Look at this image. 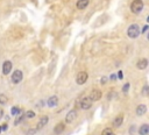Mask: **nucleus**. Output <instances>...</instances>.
<instances>
[{"label": "nucleus", "instance_id": "nucleus-1", "mask_svg": "<svg viewBox=\"0 0 149 135\" xmlns=\"http://www.w3.org/2000/svg\"><path fill=\"white\" fill-rule=\"evenodd\" d=\"M127 35L130 39H136L140 35V27L138 25H130L127 29Z\"/></svg>", "mask_w": 149, "mask_h": 135}, {"label": "nucleus", "instance_id": "nucleus-2", "mask_svg": "<svg viewBox=\"0 0 149 135\" xmlns=\"http://www.w3.org/2000/svg\"><path fill=\"white\" fill-rule=\"evenodd\" d=\"M144 7V4L142 0H134V1L132 3V5H130V11H132L134 14H139L142 12Z\"/></svg>", "mask_w": 149, "mask_h": 135}, {"label": "nucleus", "instance_id": "nucleus-3", "mask_svg": "<svg viewBox=\"0 0 149 135\" xmlns=\"http://www.w3.org/2000/svg\"><path fill=\"white\" fill-rule=\"evenodd\" d=\"M87 78H89L87 72L86 71H81L76 76V82H77L78 85H83V84H85L87 82Z\"/></svg>", "mask_w": 149, "mask_h": 135}, {"label": "nucleus", "instance_id": "nucleus-4", "mask_svg": "<svg viewBox=\"0 0 149 135\" xmlns=\"http://www.w3.org/2000/svg\"><path fill=\"white\" fill-rule=\"evenodd\" d=\"M22 78H23V74H22L21 70H15L13 72V75H12V77H11V79H12V82L14 84H19L22 80Z\"/></svg>", "mask_w": 149, "mask_h": 135}, {"label": "nucleus", "instance_id": "nucleus-5", "mask_svg": "<svg viewBox=\"0 0 149 135\" xmlns=\"http://www.w3.org/2000/svg\"><path fill=\"white\" fill-rule=\"evenodd\" d=\"M92 103H93V101L90 99V97H85V98H83L82 101H81V107H82L83 110H89V108H91Z\"/></svg>", "mask_w": 149, "mask_h": 135}, {"label": "nucleus", "instance_id": "nucleus-6", "mask_svg": "<svg viewBox=\"0 0 149 135\" xmlns=\"http://www.w3.org/2000/svg\"><path fill=\"white\" fill-rule=\"evenodd\" d=\"M77 118V111L76 110H71L68 114H66V116H65V122H68V124H71L72 121H74V119Z\"/></svg>", "mask_w": 149, "mask_h": 135}, {"label": "nucleus", "instance_id": "nucleus-7", "mask_svg": "<svg viewBox=\"0 0 149 135\" xmlns=\"http://www.w3.org/2000/svg\"><path fill=\"white\" fill-rule=\"evenodd\" d=\"M12 62H9V61H6V62H4V64H3V74L4 75H9V72L12 71Z\"/></svg>", "mask_w": 149, "mask_h": 135}, {"label": "nucleus", "instance_id": "nucleus-8", "mask_svg": "<svg viewBox=\"0 0 149 135\" xmlns=\"http://www.w3.org/2000/svg\"><path fill=\"white\" fill-rule=\"evenodd\" d=\"M147 66H148V59L147 58H140L136 63V68L139 70H144Z\"/></svg>", "mask_w": 149, "mask_h": 135}, {"label": "nucleus", "instance_id": "nucleus-9", "mask_svg": "<svg viewBox=\"0 0 149 135\" xmlns=\"http://www.w3.org/2000/svg\"><path fill=\"white\" fill-rule=\"evenodd\" d=\"M101 92L99 91V90H93L92 92H91V94H90V99L92 100V101H98L100 98H101Z\"/></svg>", "mask_w": 149, "mask_h": 135}, {"label": "nucleus", "instance_id": "nucleus-10", "mask_svg": "<svg viewBox=\"0 0 149 135\" xmlns=\"http://www.w3.org/2000/svg\"><path fill=\"white\" fill-rule=\"evenodd\" d=\"M57 104H58V98H57V96H51V97L47 100V105H48L49 107H55Z\"/></svg>", "mask_w": 149, "mask_h": 135}, {"label": "nucleus", "instance_id": "nucleus-11", "mask_svg": "<svg viewBox=\"0 0 149 135\" xmlns=\"http://www.w3.org/2000/svg\"><path fill=\"white\" fill-rule=\"evenodd\" d=\"M48 121H49V118L48 116H42L41 119H40V121H39V124H37V126H36V130L42 129L48 124Z\"/></svg>", "mask_w": 149, "mask_h": 135}, {"label": "nucleus", "instance_id": "nucleus-12", "mask_svg": "<svg viewBox=\"0 0 149 135\" xmlns=\"http://www.w3.org/2000/svg\"><path fill=\"white\" fill-rule=\"evenodd\" d=\"M64 129H65V125L63 122H60V124H57L54 127V133L55 134H61V133L64 132Z\"/></svg>", "mask_w": 149, "mask_h": 135}, {"label": "nucleus", "instance_id": "nucleus-13", "mask_svg": "<svg viewBox=\"0 0 149 135\" xmlns=\"http://www.w3.org/2000/svg\"><path fill=\"white\" fill-rule=\"evenodd\" d=\"M146 112H147V106H146L144 104H141V105H139V106L136 107V114H138L139 116L146 114Z\"/></svg>", "mask_w": 149, "mask_h": 135}, {"label": "nucleus", "instance_id": "nucleus-14", "mask_svg": "<svg viewBox=\"0 0 149 135\" xmlns=\"http://www.w3.org/2000/svg\"><path fill=\"white\" fill-rule=\"evenodd\" d=\"M122 122H123V115L120 114V115H118L115 119H114L113 125H114V127H120V126L122 125Z\"/></svg>", "mask_w": 149, "mask_h": 135}, {"label": "nucleus", "instance_id": "nucleus-15", "mask_svg": "<svg viewBox=\"0 0 149 135\" xmlns=\"http://www.w3.org/2000/svg\"><path fill=\"white\" fill-rule=\"evenodd\" d=\"M148 133H149V126H148L147 124L142 125V126L139 128V134H140V135H148Z\"/></svg>", "mask_w": 149, "mask_h": 135}, {"label": "nucleus", "instance_id": "nucleus-16", "mask_svg": "<svg viewBox=\"0 0 149 135\" xmlns=\"http://www.w3.org/2000/svg\"><path fill=\"white\" fill-rule=\"evenodd\" d=\"M89 5V0H78L77 1V8L78 9H84Z\"/></svg>", "mask_w": 149, "mask_h": 135}, {"label": "nucleus", "instance_id": "nucleus-17", "mask_svg": "<svg viewBox=\"0 0 149 135\" xmlns=\"http://www.w3.org/2000/svg\"><path fill=\"white\" fill-rule=\"evenodd\" d=\"M8 101V98L5 94H0V105H6Z\"/></svg>", "mask_w": 149, "mask_h": 135}, {"label": "nucleus", "instance_id": "nucleus-18", "mask_svg": "<svg viewBox=\"0 0 149 135\" xmlns=\"http://www.w3.org/2000/svg\"><path fill=\"white\" fill-rule=\"evenodd\" d=\"M11 112H12V114H13V115H20V113H21V110L19 108V107H12Z\"/></svg>", "mask_w": 149, "mask_h": 135}, {"label": "nucleus", "instance_id": "nucleus-19", "mask_svg": "<svg viewBox=\"0 0 149 135\" xmlns=\"http://www.w3.org/2000/svg\"><path fill=\"white\" fill-rule=\"evenodd\" d=\"M25 116L28 118V119H32V118L35 116V112H34V111H28V112L25 114Z\"/></svg>", "mask_w": 149, "mask_h": 135}, {"label": "nucleus", "instance_id": "nucleus-20", "mask_svg": "<svg viewBox=\"0 0 149 135\" xmlns=\"http://www.w3.org/2000/svg\"><path fill=\"white\" fill-rule=\"evenodd\" d=\"M112 133H113V132H112V129H111V128H105V129L103 130L101 135H111Z\"/></svg>", "mask_w": 149, "mask_h": 135}, {"label": "nucleus", "instance_id": "nucleus-21", "mask_svg": "<svg viewBox=\"0 0 149 135\" xmlns=\"http://www.w3.org/2000/svg\"><path fill=\"white\" fill-rule=\"evenodd\" d=\"M23 118H25V115H23V114H20V116H19L17 119L15 120V124H14V125H19V124H20V122L23 120Z\"/></svg>", "mask_w": 149, "mask_h": 135}, {"label": "nucleus", "instance_id": "nucleus-22", "mask_svg": "<svg viewBox=\"0 0 149 135\" xmlns=\"http://www.w3.org/2000/svg\"><path fill=\"white\" fill-rule=\"evenodd\" d=\"M128 89H129V84L127 83V84H125V85H123V89H122V91H123L125 93H127V91H128Z\"/></svg>", "mask_w": 149, "mask_h": 135}, {"label": "nucleus", "instance_id": "nucleus-23", "mask_svg": "<svg viewBox=\"0 0 149 135\" xmlns=\"http://www.w3.org/2000/svg\"><path fill=\"white\" fill-rule=\"evenodd\" d=\"M148 94V85H144L143 88V96H147Z\"/></svg>", "mask_w": 149, "mask_h": 135}, {"label": "nucleus", "instance_id": "nucleus-24", "mask_svg": "<svg viewBox=\"0 0 149 135\" xmlns=\"http://www.w3.org/2000/svg\"><path fill=\"white\" fill-rule=\"evenodd\" d=\"M118 78H119V79H122V78H123V72H122L121 70L118 72Z\"/></svg>", "mask_w": 149, "mask_h": 135}, {"label": "nucleus", "instance_id": "nucleus-25", "mask_svg": "<svg viewBox=\"0 0 149 135\" xmlns=\"http://www.w3.org/2000/svg\"><path fill=\"white\" fill-rule=\"evenodd\" d=\"M35 132H36V129H30L29 132H27V135H34Z\"/></svg>", "mask_w": 149, "mask_h": 135}, {"label": "nucleus", "instance_id": "nucleus-26", "mask_svg": "<svg viewBox=\"0 0 149 135\" xmlns=\"http://www.w3.org/2000/svg\"><path fill=\"white\" fill-rule=\"evenodd\" d=\"M109 79H111V80H115V79H117V76H115V75H111V76H109Z\"/></svg>", "mask_w": 149, "mask_h": 135}, {"label": "nucleus", "instance_id": "nucleus-27", "mask_svg": "<svg viewBox=\"0 0 149 135\" xmlns=\"http://www.w3.org/2000/svg\"><path fill=\"white\" fill-rule=\"evenodd\" d=\"M106 82H107V79H106V77H103V78L100 79V83H101V84H105Z\"/></svg>", "mask_w": 149, "mask_h": 135}, {"label": "nucleus", "instance_id": "nucleus-28", "mask_svg": "<svg viewBox=\"0 0 149 135\" xmlns=\"http://www.w3.org/2000/svg\"><path fill=\"white\" fill-rule=\"evenodd\" d=\"M147 30H148V26H144V27H143V30H142V33H147Z\"/></svg>", "mask_w": 149, "mask_h": 135}, {"label": "nucleus", "instance_id": "nucleus-29", "mask_svg": "<svg viewBox=\"0 0 149 135\" xmlns=\"http://www.w3.org/2000/svg\"><path fill=\"white\" fill-rule=\"evenodd\" d=\"M3 115H4V111H3L1 108H0V119H1V118H3Z\"/></svg>", "mask_w": 149, "mask_h": 135}, {"label": "nucleus", "instance_id": "nucleus-30", "mask_svg": "<svg viewBox=\"0 0 149 135\" xmlns=\"http://www.w3.org/2000/svg\"><path fill=\"white\" fill-rule=\"evenodd\" d=\"M5 129H7V125H4V126H3V130H5Z\"/></svg>", "mask_w": 149, "mask_h": 135}, {"label": "nucleus", "instance_id": "nucleus-31", "mask_svg": "<svg viewBox=\"0 0 149 135\" xmlns=\"http://www.w3.org/2000/svg\"><path fill=\"white\" fill-rule=\"evenodd\" d=\"M3 132V127H0V133H1Z\"/></svg>", "mask_w": 149, "mask_h": 135}, {"label": "nucleus", "instance_id": "nucleus-32", "mask_svg": "<svg viewBox=\"0 0 149 135\" xmlns=\"http://www.w3.org/2000/svg\"><path fill=\"white\" fill-rule=\"evenodd\" d=\"M111 135H114V134H113V133H112V134H111Z\"/></svg>", "mask_w": 149, "mask_h": 135}]
</instances>
